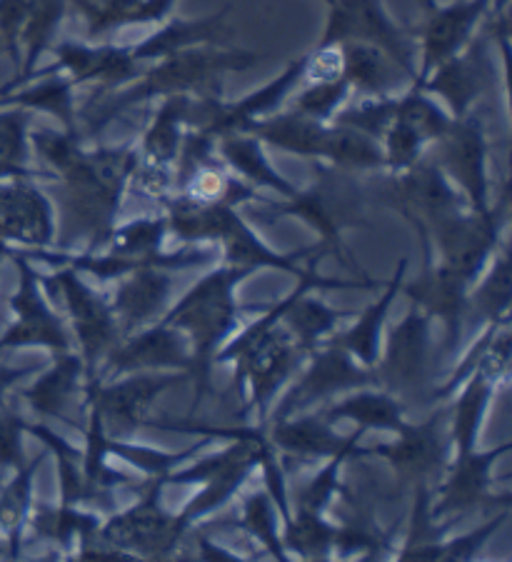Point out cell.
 I'll return each mask as SVG.
<instances>
[{
  "label": "cell",
  "mask_w": 512,
  "mask_h": 562,
  "mask_svg": "<svg viewBox=\"0 0 512 562\" xmlns=\"http://www.w3.org/2000/svg\"><path fill=\"white\" fill-rule=\"evenodd\" d=\"M248 276L253 273L245 268L221 266L190 288L180 297V303L158 321L186 335L190 356H193L190 375L196 380V401L188 418H193L200 403L205 401V393L210 390V370H213L218 350L241 323L243 311L235 303V288Z\"/></svg>",
  "instance_id": "cell-1"
},
{
  "label": "cell",
  "mask_w": 512,
  "mask_h": 562,
  "mask_svg": "<svg viewBox=\"0 0 512 562\" xmlns=\"http://www.w3.org/2000/svg\"><path fill=\"white\" fill-rule=\"evenodd\" d=\"M145 425L166 428V430H180V432L210 435V438H235L233 446L223 448L221 452H215V456L198 460L196 465H190L188 470H180V473H172L170 470L168 475L160 477L163 485H203V491H200L193 501H190L176 515V522L182 535L193 528L200 518L221 510V507L245 485V480H248L253 470L258 468V460H260L258 430L203 428V425H196L188 418H182L180 423L145 420Z\"/></svg>",
  "instance_id": "cell-2"
},
{
  "label": "cell",
  "mask_w": 512,
  "mask_h": 562,
  "mask_svg": "<svg viewBox=\"0 0 512 562\" xmlns=\"http://www.w3.org/2000/svg\"><path fill=\"white\" fill-rule=\"evenodd\" d=\"M168 233L182 243H221L225 266L245 268L255 273L260 268L286 270L296 278L303 276L305 268L298 266L300 258L313 256L315 248H303L296 252H278L265 246L253 233L248 223L233 211V205L223 203H198L188 195L168 203Z\"/></svg>",
  "instance_id": "cell-3"
},
{
  "label": "cell",
  "mask_w": 512,
  "mask_h": 562,
  "mask_svg": "<svg viewBox=\"0 0 512 562\" xmlns=\"http://www.w3.org/2000/svg\"><path fill=\"white\" fill-rule=\"evenodd\" d=\"M308 352L292 340L286 325L278 323L265 330L258 340H253L248 348L235 356V375L233 390L243 395V390H251V397H245L241 418L248 413H258V428L268 420V407L278 390L288 383L292 373L303 366Z\"/></svg>",
  "instance_id": "cell-4"
},
{
  "label": "cell",
  "mask_w": 512,
  "mask_h": 562,
  "mask_svg": "<svg viewBox=\"0 0 512 562\" xmlns=\"http://www.w3.org/2000/svg\"><path fill=\"white\" fill-rule=\"evenodd\" d=\"M433 342H430V317L420 307L410 305L408 315L390 333L386 352H382L375 373L386 393L396 395L400 403H433Z\"/></svg>",
  "instance_id": "cell-5"
},
{
  "label": "cell",
  "mask_w": 512,
  "mask_h": 562,
  "mask_svg": "<svg viewBox=\"0 0 512 562\" xmlns=\"http://www.w3.org/2000/svg\"><path fill=\"white\" fill-rule=\"evenodd\" d=\"M272 213L300 217L308 228H313L320 235V243H323L327 252H333V256L341 260L345 268H350L360 280L375 283L358 262L350 260V256H347V250L343 246L345 231L370 228L368 207H365V201L358 190L325 183L315 190H310L305 195H292L290 205L272 207Z\"/></svg>",
  "instance_id": "cell-6"
},
{
  "label": "cell",
  "mask_w": 512,
  "mask_h": 562,
  "mask_svg": "<svg viewBox=\"0 0 512 562\" xmlns=\"http://www.w3.org/2000/svg\"><path fill=\"white\" fill-rule=\"evenodd\" d=\"M163 487L166 485L160 483V477H151L143 487L141 501L135 503L131 510L113 515L108 522H100V538H103L108 546L131 552L135 560L170 558L186 535L180 532L176 515L163 510Z\"/></svg>",
  "instance_id": "cell-7"
},
{
  "label": "cell",
  "mask_w": 512,
  "mask_h": 562,
  "mask_svg": "<svg viewBox=\"0 0 512 562\" xmlns=\"http://www.w3.org/2000/svg\"><path fill=\"white\" fill-rule=\"evenodd\" d=\"M447 411H435L423 423L408 425L398 435L400 438L390 446H378L370 450H358V458L380 456L390 462L392 473L398 477L396 495H402L415 487H430L441 480L447 470L450 456V438L445 435Z\"/></svg>",
  "instance_id": "cell-8"
},
{
  "label": "cell",
  "mask_w": 512,
  "mask_h": 562,
  "mask_svg": "<svg viewBox=\"0 0 512 562\" xmlns=\"http://www.w3.org/2000/svg\"><path fill=\"white\" fill-rule=\"evenodd\" d=\"M370 385L380 387L375 368L360 366L350 352L335 346L333 340H325L323 346H318L310 352L308 370L300 375L298 383L290 387V393L282 397L272 415H268V420L290 418V415H298L313 403L325 401V397Z\"/></svg>",
  "instance_id": "cell-9"
},
{
  "label": "cell",
  "mask_w": 512,
  "mask_h": 562,
  "mask_svg": "<svg viewBox=\"0 0 512 562\" xmlns=\"http://www.w3.org/2000/svg\"><path fill=\"white\" fill-rule=\"evenodd\" d=\"M8 258L15 260L21 283L18 293L11 297V311L15 313V323L0 338V350L11 348H45L53 356L70 350V333L63 317L53 311L45 301L41 276L35 273L23 252H11Z\"/></svg>",
  "instance_id": "cell-10"
},
{
  "label": "cell",
  "mask_w": 512,
  "mask_h": 562,
  "mask_svg": "<svg viewBox=\"0 0 512 562\" xmlns=\"http://www.w3.org/2000/svg\"><path fill=\"white\" fill-rule=\"evenodd\" d=\"M51 285L60 290L66 297V307L73 321V330H76L80 358L86 366V378L93 380L98 375V362L105 360L108 352L118 346V323L113 315L111 301L98 295L90 288L76 268L60 266V270L53 278H45Z\"/></svg>",
  "instance_id": "cell-11"
},
{
  "label": "cell",
  "mask_w": 512,
  "mask_h": 562,
  "mask_svg": "<svg viewBox=\"0 0 512 562\" xmlns=\"http://www.w3.org/2000/svg\"><path fill=\"white\" fill-rule=\"evenodd\" d=\"M502 225H505L502 207L485 213L460 211L430 231V243L441 250V262L475 283L498 252Z\"/></svg>",
  "instance_id": "cell-12"
},
{
  "label": "cell",
  "mask_w": 512,
  "mask_h": 562,
  "mask_svg": "<svg viewBox=\"0 0 512 562\" xmlns=\"http://www.w3.org/2000/svg\"><path fill=\"white\" fill-rule=\"evenodd\" d=\"M133 375V373H131ZM186 375H133L118 383L103 385V380H88L84 393L86 405H93L103 418L105 432L125 438L148 420L153 403L166 390L180 385Z\"/></svg>",
  "instance_id": "cell-13"
},
{
  "label": "cell",
  "mask_w": 512,
  "mask_h": 562,
  "mask_svg": "<svg viewBox=\"0 0 512 562\" xmlns=\"http://www.w3.org/2000/svg\"><path fill=\"white\" fill-rule=\"evenodd\" d=\"M472 283L445 262H425L423 273L405 288L410 305H415L427 317H437L445 325L443 356L450 358L460 348L465 315H468V295Z\"/></svg>",
  "instance_id": "cell-14"
},
{
  "label": "cell",
  "mask_w": 512,
  "mask_h": 562,
  "mask_svg": "<svg viewBox=\"0 0 512 562\" xmlns=\"http://www.w3.org/2000/svg\"><path fill=\"white\" fill-rule=\"evenodd\" d=\"M193 356L182 333L166 323H155L153 328H141L125 346H115L105 356V368L98 370L93 380L105 375H131L143 370H182L190 375Z\"/></svg>",
  "instance_id": "cell-15"
},
{
  "label": "cell",
  "mask_w": 512,
  "mask_h": 562,
  "mask_svg": "<svg viewBox=\"0 0 512 562\" xmlns=\"http://www.w3.org/2000/svg\"><path fill=\"white\" fill-rule=\"evenodd\" d=\"M510 450V442H502L496 450L488 452H465V456H455L445 470V480L437 487V503H430L433 518H455L460 520L465 513L475 510L482 503H490V485H492V465H496L500 456Z\"/></svg>",
  "instance_id": "cell-16"
},
{
  "label": "cell",
  "mask_w": 512,
  "mask_h": 562,
  "mask_svg": "<svg viewBox=\"0 0 512 562\" xmlns=\"http://www.w3.org/2000/svg\"><path fill=\"white\" fill-rule=\"evenodd\" d=\"M172 293V278L166 268H141L118 278L111 307L118 323V333L131 335L148 323L160 321Z\"/></svg>",
  "instance_id": "cell-17"
},
{
  "label": "cell",
  "mask_w": 512,
  "mask_h": 562,
  "mask_svg": "<svg viewBox=\"0 0 512 562\" xmlns=\"http://www.w3.org/2000/svg\"><path fill=\"white\" fill-rule=\"evenodd\" d=\"M35 258H41L51 266H70L78 273L93 276L98 280H118L133 270L141 268H166V270H180V268H196L205 266L215 258V248H180L176 252H158L153 258H118V256H96V252H84V256H63V252H48L35 250Z\"/></svg>",
  "instance_id": "cell-18"
},
{
  "label": "cell",
  "mask_w": 512,
  "mask_h": 562,
  "mask_svg": "<svg viewBox=\"0 0 512 562\" xmlns=\"http://www.w3.org/2000/svg\"><path fill=\"white\" fill-rule=\"evenodd\" d=\"M260 428L278 456L300 462L313 458H331L350 440V435L341 438L320 413L305 415V418L290 415V418L282 420H268Z\"/></svg>",
  "instance_id": "cell-19"
},
{
  "label": "cell",
  "mask_w": 512,
  "mask_h": 562,
  "mask_svg": "<svg viewBox=\"0 0 512 562\" xmlns=\"http://www.w3.org/2000/svg\"><path fill=\"white\" fill-rule=\"evenodd\" d=\"M0 233L5 240L25 243L35 250L53 246V213L45 198L33 188H0Z\"/></svg>",
  "instance_id": "cell-20"
},
{
  "label": "cell",
  "mask_w": 512,
  "mask_h": 562,
  "mask_svg": "<svg viewBox=\"0 0 512 562\" xmlns=\"http://www.w3.org/2000/svg\"><path fill=\"white\" fill-rule=\"evenodd\" d=\"M84 373V358L76 356L73 350L58 352L56 362L31 387H25L21 395L29 401L31 411L38 413L41 418H56L76 425L68 418V405L78 393H84V385H80Z\"/></svg>",
  "instance_id": "cell-21"
},
{
  "label": "cell",
  "mask_w": 512,
  "mask_h": 562,
  "mask_svg": "<svg viewBox=\"0 0 512 562\" xmlns=\"http://www.w3.org/2000/svg\"><path fill=\"white\" fill-rule=\"evenodd\" d=\"M405 273H408V258H400L396 276H392V280L388 283L386 293L380 295V301L372 303L370 307H365L350 330L337 333L327 338V340H333L335 346H341L343 350L350 352V356L365 368L378 366L382 325H386V317H388L392 301H396L398 293L402 290V278H405Z\"/></svg>",
  "instance_id": "cell-22"
},
{
  "label": "cell",
  "mask_w": 512,
  "mask_h": 562,
  "mask_svg": "<svg viewBox=\"0 0 512 562\" xmlns=\"http://www.w3.org/2000/svg\"><path fill=\"white\" fill-rule=\"evenodd\" d=\"M45 458H48V450L41 452L25 468L15 470V477L0 491V538L5 540V555L11 560L21 555L23 530L31 522L33 510V477Z\"/></svg>",
  "instance_id": "cell-23"
},
{
  "label": "cell",
  "mask_w": 512,
  "mask_h": 562,
  "mask_svg": "<svg viewBox=\"0 0 512 562\" xmlns=\"http://www.w3.org/2000/svg\"><path fill=\"white\" fill-rule=\"evenodd\" d=\"M320 415L327 423L337 420H353L358 428L368 430H386V432H400L405 428V407L396 395L386 393V390H375V393H358L355 397H345L343 403L325 407Z\"/></svg>",
  "instance_id": "cell-24"
},
{
  "label": "cell",
  "mask_w": 512,
  "mask_h": 562,
  "mask_svg": "<svg viewBox=\"0 0 512 562\" xmlns=\"http://www.w3.org/2000/svg\"><path fill=\"white\" fill-rule=\"evenodd\" d=\"M350 313H341L327 307L320 297H313V290L300 293L296 301L288 305V311L282 313V325L292 335V340L303 348L308 356L313 352L320 342H325L335 333Z\"/></svg>",
  "instance_id": "cell-25"
},
{
  "label": "cell",
  "mask_w": 512,
  "mask_h": 562,
  "mask_svg": "<svg viewBox=\"0 0 512 562\" xmlns=\"http://www.w3.org/2000/svg\"><path fill=\"white\" fill-rule=\"evenodd\" d=\"M496 380L485 375L482 370H475L468 378V387L457 397L453 413L450 442L455 446V456H465V452L475 450V440H478V432L482 428L492 393H496Z\"/></svg>",
  "instance_id": "cell-26"
},
{
  "label": "cell",
  "mask_w": 512,
  "mask_h": 562,
  "mask_svg": "<svg viewBox=\"0 0 512 562\" xmlns=\"http://www.w3.org/2000/svg\"><path fill=\"white\" fill-rule=\"evenodd\" d=\"M510 297H512V273H510V250L502 248L492 262L488 278L468 295V315L465 323H502L510 321Z\"/></svg>",
  "instance_id": "cell-27"
},
{
  "label": "cell",
  "mask_w": 512,
  "mask_h": 562,
  "mask_svg": "<svg viewBox=\"0 0 512 562\" xmlns=\"http://www.w3.org/2000/svg\"><path fill=\"white\" fill-rule=\"evenodd\" d=\"M337 525H333L325 515L296 510L286 522L282 546L288 552H296L303 560H327L335 550Z\"/></svg>",
  "instance_id": "cell-28"
},
{
  "label": "cell",
  "mask_w": 512,
  "mask_h": 562,
  "mask_svg": "<svg viewBox=\"0 0 512 562\" xmlns=\"http://www.w3.org/2000/svg\"><path fill=\"white\" fill-rule=\"evenodd\" d=\"M168 238L166 217H138L113 228L108 235V256L118 258H153L160 252L163 240Z\"/></svg>",
  "instance_id": "cell-29"
},
{
  "label": "cell",
  "mask_w": 512,
  "mask_h": 562,
  "mask_svg": "<svg viewBox=\"0 0 512 562\" xmlns=\"http://www.w3.org/2000/svg\"><path fill=\"white\" fill-rule=\"evenodd\" d=\"M276 503L268 495V491H255L243 503V518L237 520V528H243L248 535H253L255 540H260L265 550L270 552L272 558L286 562L288 560V550L282 546V538L278 535V525H276Z\"/></svg>",
  "instance_id": "cell-30"
},
{
  "label": "cell",
  "mask_w": 512,
  "mask_h": 562,
  "mask_svg": "<svg viewBox=\"0 0 512 562\" xmlns=\"http://www.w3.org/2000/svg\"><path fill=\"white\" fill-rule=\"evenodd\" d=\"M505 520H508V507L500 515H496L490 522L480 525V528L470 535H463V538H457V540L443 538L437 546L427 548L423 552V560H472L475 555H478L485 542H488L492 535L498 532L500 525H505Z\"/></svg>",
  "instance_id": "cell-31"
},
{
  "label": "cell",
  "mask_w": 512,
  "mask_h": 562,
  "mask_svg": "<svg viewBox=\"0 0 512 562\" xmlns=\"http://www.w3.org/2000/svg\"><path fill=\"white\" fill-rule=\"evenodd\" d=\"M190 201L198 203H223V205H235L237 201H245V195L251 193H237V188L233 186V180L227 178L221 170L213 166L198 168L193 178L188 183V193Z\"/></svg>",
  "instance_id": "cell-32"
},
{
  "label": "cell",
  "mask_w": 512,
  "mask_h": 562,
  "mask_svg": "<svg viewBox=\"0 0 512 562\" xmlns=\"http://www.w3.org/2000/svg\"><path fill=\"white\" fill-rule=\"evenodd\" d=\"M25 420L18 418L15 413L0 415V468L21 470L29 465L23 448Z\"/></svg>",
  "instance_id": "cell-33"
},
{
  "label": "cell",
  "mask_w": 512,
  "mask_h": 562,
  "mask_svg": "<svg viewBox=\"0 0 512 562\" xmlns=\"http://www.w3.org/2000/svg\"><path fill=\"white\" fill-rule=\"evenodd\" d=\"M231 160H235V166L241 168L243 173H248L251 180H258V183L272 186L276 190H280V193H286L288 198L296 195V190H292L288 183H282V180L276 173H270V170L263 166V160H260L258 153H253V150H233L231 153Z\"/></svg>",
  "instance_id": "cell-34"
},
{
  "label": "cell",
  "mask_w": 512,
  "mask_h": 562,
  "mask_svg": "<svg viewBox=\"0 0 512 562\" xmlns=\"http://www.w3.org/2000/svg\"><path fill=\"white\" fill-rule=\"evenodd\" d=\"M21 131H18V123L5 117L0 121V160H21Z\"/></svg>",
  "instance_id": "cell-35"
},
{
  "label": "cell",
  "mask_w": 512,
  "mask_h": 562,
  "mask_svg": "<svg viewBox=\"0 0 512 562\" xmlns=\"http://www.w3.org/2000/svg\"><path fill=\"white\" fill-rule=\"evenodd\" d=\"M341 70H343V56L337 50H325L323 56L315 58V63H313V72L323 80L337 78L341 76Z\"/></svg>",
  "instance_id": "cell-36"
},
{
  "label": "cell",
  "mask_w": 512,
  "mask_h": 562,
  "mask_svg": "<svg viewBox=\"0 0 512 562\" xmlns=\"http://www.w3.org/2000/svg\"><path fill=\"white\" fill-rule=\"evenodd\" d=\"M41 370V366H33V368H5V366H0V411H3L5 407V393L8 390H11L18 380H23V378H29V375H33V373H38Z\"/></svg>",
  "instance_id": "cell-37"
},
{
  "label": "cell",
  "mask_w": 512,
  "mask_h": 562,
  "mask_svg": "<svg viewBox=\"0 0 512 562\" xmlns=\"http://www.w3.org/2000/svg\"><path fill=\"white\" fill-rule=\"evenodd\" d=\"M198 546H200V558H203V560H223V562L243 560V558H237L235 552H231V550L218 548L210 538H198Z\"/></svg>",
  "instance_id": "cell-38"
},
{
  "label": "cell",
  "mask_w": 512,
  "mask_h": 562,
  "mask_svg": "<svg viewBox=\"0 0 512 562\" xmlns=\"http://www.w3.org/2000/svg\"><path fill=\"white\" fill-rule=\"evenodd\" d=\"M3 258H5V256H0V262H3Z\"/></svg>",
  "instance_id": "cell-39"
}]
</instances>
